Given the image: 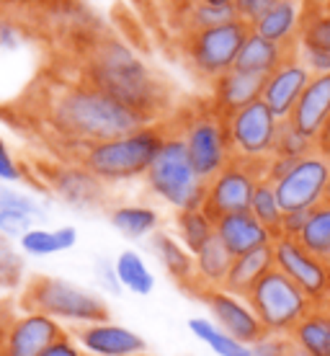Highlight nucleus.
I'll use <instances>...</instances> for the list:
<instances>
[{
    "label": "nucleus",
    "mask_w": 330,
    "mask_h": 356,
    "mask_svg": "<svg viewBox=\"0 0 330 356\" xmlns=\"http://www.w3.org/2000/svg\"><path fill=\"white\" fill-rule=\"evenodd\" d=\"M42 111L49 129L81 150L88 145L137 132L147 124H158L81 78L54 83L44 93Z\"/></svg>",
    "instance_id": "1"
},
{
    "label": "nucleus",
    "mask_w": 330,
    "mask_h": 356,
    "mask_svg": "<svg viewBox=\"0 0 330 356\" xmlns=\"http://www.w3.org/2000/svg\"><path fill=\"white\" fill-rule=\"evenodd\" d=\"M75 49L81 81L145 114L150 122H160L168 111V88L122 39L96 31L81 39Z\"/></svg>",
    "instance_id": "2"
},
{
    "label": "nucleus",
    "mask_w": 330,
    "mask_h": 356,
    "mask_svg": "<svg viewBox=\"0 0 330 356\" xmlns=\"http://www.w3.org/2000/svg\"><path fill=\"white\" fill-rule=\"evenodd\" d=\"M165 137H168L165 122L147 124L137 132L83 147L78 152V163L96 178H101L104 184H122V181H132L140 176L145 178L158 150L165 143Z\"/></svg>",
    "instance_id": "3"
},
{
    "label": "nucleus",
    "mask_w": 330,
    "mask_h": 356,
    "mask_svg": "<svg viewBox=\"0 0 330 356\" xmlns=\"http://www.w3.org/2000/svg\"><path fill=\"white\" fill-rule=\"evenodd\" d=\"M145 186L150 188L152 196L170 204L176 212L204 207L206 181L197 173L186 145L170 124L165 143L155 155L150 170L145 173Z\"/></svg>",
    "instance_id": "4"
},
{
    "label": "nucleus",
    "mask_w": 330,
    "mask_h": 356,
    "mask_svg": "<svg viewBox=\"0 0 330 356\" xmlns=\"http://www.w3.org/2000/svg\"><path fill=\"white\" fill-rule=\"evenodd\" d=\"M21 307L44 312L63 325L67 323L78 328L108 321V307L99 294L63 276H34L21 294Z\"/></svg>",
    "instance_id": "5"
},
{
    "label": "nucleus",
    "mask_w": 330,
    "mask_h": 356,
    "mask_svg": "<svg viewBox=\"0 0 330 356\" xmlns=\"http://www.w3.org/2000/svg\"><path fill=\"white\" fill-rule=\"evenodd\" d=\"M170 127L183 140L188 158L204 181H212L220 170L235 161L230 147V134H227V116L220 114L209 101L186 108L179 116V122Z\"/></svg>",
    "instance_id": "6"
},
{
    "label": "nucleus",
    "mask_w": 330,
    "mask_h": 356,
    "mask_svg": "<svg viewBox=\"0 0 330 356\" xmlns=\"http://www.w3.org/2000/svg\"><path fill=\"white\" fill-rule=\"evenodd\" d=\"M250 31H253V26L248 21L235 18L222 26L183 34L181 36V52H183V60L197 78L215 83L224 72L235 70L238 54H240Z\"/></svg>",
    "instance_id": "7"
},
{
    "label": "nucleus",
    "mask_w": 330,
    "mask_h": 356,
    "mask_svg": "<svg viewBox=\"0 0 330 356\" xmlns=\"http://www.w3.org/2000/svg\"><path fill=\"white\" fill-rule=\"evenodd\" d=\"M248 302L263 323L268 336H289L307 312L313 310L310 297L279 268H271L248 292Z\"/></svg>",
    "instance_id": "8"
},
{
    "label": "nucleus",
    "mask_w": 330,
    "mask_h": 356,
    "mask_svg": "<svg viewBox=\"0 0 330 356\" xmlns=\"http://www.w3.org/2000/svg\"><path fill=\"white\" fill-rule=\"evenodd\" d=\"M279 119L263 101H256L250 106L227 116V134L235 161L245 163H266L277 150Z\"/></svg>",
    "instance_id": "9"
},
{
    "label": "nucleus",
    "mask_w": 330,
    "mask_h": 356,
    "mask_svg": "<svg viewBox=\"0 0 330 356\" xmlns=\"http://www.w3.org/2000/svg\"><path fill=\"white\" fill-rule=\"evenodd\" d=\"M263 178H266V163L232 161L212 181H206L204 209L215 220H220L224 214L250 212L256 186Z\"/></svg>",
    "instance_id": "10"
},
{
    "label": "nucleus",
    "mask_w": 330,
    "mask_h": 356,
    "mask_svg": "<svg viewBox=\"0 0 330 356\" xmlns=\"http://www.w3.org/2000/svg\"><path fill=\"white\" fill-rule=\"evenodd\" d=\"M274 186L284 212H313L328 199L330 191V163L325 152L317 150L302 158Z\"/></svg>",
    "instance_id": "11"
},
{
    "label": "nucleus",
    "mask_w": 330,
    "mask_h": 356,
    "mask_svg": "<svg viewBox=\"0 0 330 356\" xmlns=\"http://www.w3.org/2000/svg\"><path fill=\"white\" fill-rule=\"evenodd\" d=\"M274 264L310 297L313 305L330 302V264L313 256L299 241H274Z\"/></svg>",
    "instance_id": "12"
},
{
    "label": "nucleus",
    "mask_w": 330,
    "mask_h": 356,
    "mask_svg": "<svg viewBox=\"0 0 330 356\" xmlns=\"http://www.w3.org/2000/svg\"><path fill=\"white\" fill-rule=\"evenodd\" d=\"M199 294L212 312V321L222 330H227L232 339H238L245 346H253L268 336L263 323L258 321V315L253 310V305L248 302V297L232 294L227 289H204Z\"/></svg>",
    "instance_id": "13"
},
{
    "label": "nucleus",
    "mask_w": 330,
    "mask_h": 356,
    "mask_svg": "<svg viewBox=\"0 0 330 356\" xmlns=\"http://www.w3.org/2000/svg\"><path fill=\"white\" fill-rule=\"evenodd\" d=\"M63 336H67L63 323L44 312L21 310L8 333L0 339V356H42Z\"/></svg>",
    "instance_id": "14"
},
{
    "label": "nucleus",
    "mask_w": 330,
    "mask_h": 356,
    "mask_svg": "<svg viewBox=\"0 0 330 356\" xmlns=\"http://www.w3.org/2000/svg\"><path fill=\"white\" fill-rule=\"evenodd\" d=\"M75 341L85 356H142L147 348L145 339L137 330L114 321L83 325L75 333Z\"/></svg>",
    "instance_id": "15"
},
{
    "label": "nucleus",
    "mask_w": 330,
    "mask_h": 356,
    "mask_svg": "<svg viewBox=\"0 0 330 356\" xmlns=\"http://www.w3.org/2000/svg\"><path fill=\"white\" fill-rule=\"evenodd\" d=\"M313 81V72L302 65V60L297 57V52L286 60L277 72H271L266 78V86H263V96L261 101L266 104L274 114L286 122L292 111H295L297 101L304 93V88Z\"/></svg>",
    "instance_id": "16"
},
{
    "label": "nucleus",
    "mask_w": 330,
    "mask_h": 356,
    "mask_svg": "<svg viewBox=\"0 0 330 356\" xmlns=\"http://www.w3.org/2000/svg\"><path fill=\"white\" fill-rule=\"evenodd\" d=\"M47 186L52 188L54 196H60L63 202L78 207V209H93L104 204L106 191L104 181L96 178L88 168H83L81 163L75 165H54L47 176Z\"/></svg>",
    "instance_id": "17"
},
{
    "label": "nucleus",
    "mask_w": 330,
    "mask_h": 356,
    "mask_svg": "<svg viewBox=\"0 0 330 356\" xmlns=\"http://www.w3.org/2000/svg\"><path fill=\"white\" fill-rule=\"evenodd\" d=\"M310 10H313L310 0H279L274 8L253 24V31L277 42V44L295 49L299 36H302L304 21L310 16Z\"/></svg>",
    "instance_id": "18"
},
{
    "label": "nucleus",
    "mask_w": 330,
    "mask_h": 356,
    "mask_svg": "<svg viewBox=\"0 0 330 356\" xmlns=\"http://www.w3.org/2000/svg\"><path fill=\"white\" fill-rule=\"evenodd\" d=\"M217 241L230 250L232 259H238V256H245V253L258 250L263 245H274L277 238L250 212H235L217 220Z\"/></svg>",
    "instance_id": "19"
},
{
    "label": "nucleus",
    "mask_w": 330,
    "mask_h": 356,
    "mask_svg": "<svg viewBox=\"0 0 330 356\" xmlns=\"http://www.w3.org/2000/svg\"><path fill=\"white\" fill-rule=\"evenodd\" d=\"M286 122L320 143L322 132L330 122V75H313V81L304 88Z\"/></svg>",
    "instance_id": "20"
},
{
    "label": "nucleus",
    "mask_w": 330,
    "mask_h": 356,
    "mask_svg": "<svg viewBox=\"0 0 330 356\" xmlns=\"http://www.w3.org/2000/svg\"><path fill=\"white\" fill-rule=\"evenodd\" d=\"M263 86H266V78H261V75H250V72H242V70H230V72H224L222 78H217V81L212 83L209 104H212L222 116H230V114H235V111H240V108L261 101Z\"/></svg>",
    "instance_id": "21"
},
{
    "label": "nucleus",
    "mask_w": 330,
    "mask_h": 356,
    "mask_svg": "<svg viewBox=\"0 0 330 356\" xmlns=\"http://www.w3.org/2000/svg\"><path fill=\"white\" fill-rule=\"evenodd\" d=\"M295 52H297V47L295 49H292V47H281V44H277V42L266 39V36L250 31V36L245 39L240 54H238L235 70L268 78L271 72H277Z\"/></svg>",
    "instance_id": "22"
},
{
    "label": "nucleus",
    "mask_w": 330,
    "mask_h": 356,
    "mask_svg": "<svg viewBox=\"0 0 330 356\" xmlns=\"http://www.w3.org/2000/svg\"><path fill=\"white\" fill-rule=\"evenodd\" d=\"M286 341L310 356H330V302L313 305V310L297 323Z\"/></svg>",
    "instance_id": "23"
},
{
    "label": "nucleus",
    "mask_w": 330,
    "mask_h": 356,
    "mask_svg": "<svg viewBox=\"0 0 330 356\" xmlns=\"http://www.w3.org/2000/svg\"><path fill=\"white\" fill-rule=\"evenodd\" d=\"M271 268H277V264H274V245H263V248L250 250L245 256H238V259H232L224 289L232 294H240V297H248L250 289L258 284Z\"/></svg>",
    "instance_id": "24"
},
{
    "label": "nucleus",
    "mask_w": 330,
    "mask_h": 356,
    "mask_svg": "<svg viewBox=\"0 0 330 356\" xmlns=\"http://www.w3.org/2000/svg\"><path fill=\"white\" fill-rule=\"evenodd\" d=\"M155 256L163 264V268L168 271L170 279H176L181 286L186 289H197V264H194V253L183 245L181 241H176L173 235L158 232L155 241H152Z\"/></svg>",
    "instance_id": "25"
},
{
    "label": "nucleus",
    "mask_w": 330,
    "mask_h": 356,
    "mask_svg": "<svg viewBox=\"0 0 330 356\" xmlns=\"http://www.w3.org/2000/svg\"><path fill=\"white\" fill-rule=\"evenodd\" d=\"M194 264H197V289L194 292L224 289V282H227V274H230L232 266V256L217 238L206 243L199 253H194Z\"/></svg>",
    "instance_id": "26"
},
{
    "label": "nucleus",
    "mask_w": 330,
    "mask_h": 356,
    "mask_svg": "<svg viewBox=\"0 0 330 356\" xmlns=\"http://www.w3.org/2000/svg\"><path fill=\"white\" fill-rule=\"evenodd\" d=\"M108 222L119 235H124L126 241H142L158 230L160 214L147 204H122L111 209Z\"/></svg>",
    "instance_id": "27"
},
{
    "label": "nucleus",
    "mask_w": 330,
    "mask_h": 356,
    "mask_svg": "<svg viewBox=\"0 0 330 356\" xmlns=\"http://www.w3.org/2000/svg\"><path fill=\"white\" fill-rule=\"evenodd\" d=\"M176 18L181 24V31L191 34V31H204V29L230 24V21L240 16H238L235 6H212V3H204V0H188L186 6L176 13Z\"/></svg>",
    "instance_id": "28"
},
{
    "label": "nucleus",
    "mask_w": 330,
    "mask_h": 356,
    "mask_svg": "<svg viewBox=\"0 0 330 356\" xmlns=\"http://www.w3.org/2000/svg\"><path fill=\"white\" fill-rule=\"evenodd\" d=\"M176 232H179V241L191 253H199L206 243L217 238V220L204 207L183 209V212H176Z\"/></svg>",
    "instance_id": "29"
},
{
    "label": "nucleus",
    "mask_w": 330,
    "mask_h": 356,
    "mask_svg": "<svg viewBox=\"0 0 330 356\" xmlns=\"http://www.w3.org/2000/svg\"><path fill=\"white\" fill-rule=\"evenodd\" d=\"M114 268L122 289L137 294V297L152 294V289H155V274L147 268L145 259L137 250H122L114 259Z\"/></svg>",
    "instance_id": "30"
},
{
    "label": "nucleus",
    "mask_w": 330,
    "mask_h": 356,
    "mask_svg": "<svg viewBox=\"0 0 330 356\" xmlns=\"http://www.w3.org/2000/svg\"><path fill=\"white\" fill-rule=\"evenodd\" d=\"M188 330L217 356H248L250 351V346L240 343L238 339H232L230 333L220 328L212 318H191L188 321Z\"/></svg>",
    "instance_id": "31"
},
{
    "label": "nucleus",
    "mask_w": 330,
    "mask_h": 356,
    "mask_svg": "<svg viewBox=\"0 0 330 356\" xmlns=\"http://www.w3.org/2000/svg\"><path fill=\"white\" fill-rule=\"evenodd\" d=\"M250 214L258 220L263 227L274 232V238H281V222H284V207L279 202L277 186L271 181H261L256 186V194H253V202H250Z\"/></svg>",
    "instance_id": "32"
},
{
    "label": "nucleus",
    "mask_w": 330,
    "mask_h": 356,
    "mask_svg": "<svg viewBox=\"0 0 330 356\" xmlns=\"http://www.w3.org/2000/svg\"><path fill=\"white\" fill-rule=\"evenodd\" d=\"M299 243L310 250L313 256L330 264V202L325 199L320 207H315L310 212L307 227L299 235Z\"/></svg>",
    "instance_id": "33"
},
{
    "label": "nucleus",
    "mask_w": 330,
    "mask_h": 356,
    "mask_svg": "<svg viewBox=\"0 0 330 356\" xmlns=\"http://www.w3.org/2000/svg\"><path fill=\"white\" fill-rule=\"evenodd\" d=\"M317 150H320V143H317V140L299 132L295 124L281 122L274 155H281V158H289V161H302V158H307V155H313V152H317Z\"/></svg>",
    "instance_id": "34"
},
{
    "label": "nucleus",
    "mask_w": 330,
    "mask_h": 356,
    "mask_svg": "<svg viewBox=\"0 0 330 356\" xmlns=\"http://www.w3.org/2000/svg\"><path fill=\"white\" fill-rule=\"evenodd\" d=\"M21 245V253L24 256H31V259H49V256H57V253H65L63 241L57 230H47V227H31V230L18 241Z\"/></svg>",
    "instance_id": "35"
},
{
    "label": "nucleus",
    "mask_w": 330,
    "mask_h": 356,
    "mask_svg": "<svg viewBox=\"0 0 330 356\" xmlns=\"http://www.w3.org/2000/svg\"><path fill=\"white\" fill-rule=\"evenodd\" d=\"M24 279V259L8 238L0 235V289H18Z\"/></svg>",
    "instance_id": "36"
},
{
    "label": "nucleus",
    "mask_w": 330,
    "mask_h": 356,
    "mask_svg": "<svg viewBox=\"0 0 330 356\" xmlns=\"http://www.w3.org/2000/svg\"><path fill=\"white\" fill-rule=\"evenodd\" d=\"M299 42H302V44L320 47V49L330 52V10H325V8L310 10V16L304 21Z\"/></svg>",
    "instance_id": "37"
},
{
    "label": "nucleus",
    "mask_w": 330,
    "mask_h": 356,
    "mask_svg": "<svg viewBox=\"0 0 330 356\" xmlns=\"http://www.w3.org/2000/svg\"><path fill=\"white\" fill-rule=\"evenodd\" d=\"M34 214L24 212V209H3L0 212V235L8 241H21L34 225Z\"/></svg>",
    "instance_id": "38"
},
{
    "label": "nucleus",
    "mask_w": 330,
    "mask_h": 356,
    "mask_svg": "<svg viewBox=\"0 0 330 356\" xmlns=\"http://www.w3.org/2000/svg\"><path fill=\"white\" fill-rule=\"evenodd\" d=\"M297 57L313 75H330V52H325L320 47L297 42Z\"/></svg>",
    "instance_id": "39"
},
{
    "label": "nucleus",
    "mask_w": 330,
    "mask_h": 356,
    "mask_svg": "<svg viewBox=\"0 0 330 356\" xmlns=\"http://www.w3.org/2000/svg\"><path fill=\"white\" fill-rule=\"evenodd\" d=\"M3 209H24V212L34 214V217H42V207L36 204L34 199L28 194H21L16 188L6 186V184H0V212Z\"/></svg>",
    "instance_id": "40"
},
{
    "label": "nucleus",
    "mask_w": 330,
    "mask_h": 356,
    "mask_svg": "<svg viewBox=\"0 0 330 356\" xmlns=\"http://www.w3.org/2000/svg\"><path fill=\"white\" fill-rule=\"evenodd\" d=\"M279 0H235L232 6H235V10H238V16L242 18V21H248L250 26L258 21L263 13H268V10L277 6Z\"/></svg>",
    "instance_id": "41"
},
{
    "label": "nucleus",
    "mask_w": 330,
    "mask_h": 356,
    "mask_svg": "<svg viewBox=\"0 0 330 356\" xmlns=\"http://www.w3.org/2000/svg\"><path fill=\"white\" fill-rule=\"evenodd\" d=\"M21 178H24L21 163L13 158V152L8 150V145L3 143V137H0V184H13V181H21Z\"/></svg>",
    "instance_id": "42"
},
{
    "label": "nucleus",
    "mask_w": 330,
    "mask_h": 356,
    "mask_svg": "<svg viewBox=\"0 0 330 356\" xmlns=\"http://www.w3.org/2000/svg\"><path fill=\"white\" fill-rule=\"evenodd\" d=\"M286 351H289V341L284 336H266L250 346L248 356H286Z\"/></svg>",
    "instance_id": "43"
},
{
    "label": "nucleus",
    "mask_w": 330,
    "mask_h": 356,
    "mask_svg": "<svg viewBox=\"0 0 330 356\" xmlns=\"http://www.w3.org/2000/svg\"><path fill=\"white\" fill-rule=\"evenodd\" d=\"M307 220H310V212H284V222H281V238H292V241H299V235L307 227Z\"/></svg>",
    "instance_id": "44"
},
{
    "label": "nucleus",
    "mask_w": 330,
    "mask_h": 356,
    "mask_svg": "<svg viewBox=\"0 0 330 356\" xmlns=\"http://www.w3.org/2000/svg\"><path fill=\"white\" fill-rule=\"evenodd\" d=\"M96 279H99V284L111 294H119L122 292V284H119V279H116V268L114 264H108V261H99L96 264Z\"/></svg>",
    "instance_id": "45"
},
{
    "label": "nucleus",
    "mask_w": 330,
    "mask_h": 356,
    "mask_svg": "<svg viewBox=\"0 0 330 356\" xmlns=\"http://www.w3.org/2000/svg\"><path fill=\"white\" fill-rule=\"evenodd\" d=\"M21 44V26L13 18H0V47L3 49H16Z\"/></svg>",
    "instance_id": "46"
},
{
    "label": "nucleus",
    "mask_w": 330,
    "mask_h": 356,
    "mask_svg": "<svg viewBox=\"0 0 330 356\" xmlns=\"http://www.w3.org/2000/svg\"><path fill=\"white\" fill-rule=\"evenodd\" d=\"M42 356H85V354H83V348L78 346L75 336H63L57 343H52V346L47 348Z\"/></svg>",
    "instance_id": "47"
},
{
    "label": "nucleus",
    "mask_w": 330,
    "mask_h": 356,
    "mask_svg": "<svg viewBox=\"0 0 330 356\" xmlns=\"http://www.w3.org/2000/svg\"><path fill=\"white\" fill-rule=\"evenodd\" d=\"M39 3H44V0H0V18H16Z\"/></svg>",
    "instance_id": "48"
},
{
    "label": "nucleus",
    "mask_w": 330,
    "mask_h": 356,
    "mask_svg": "<svg viewBox=\"0 0 330 356\" xmlns=\"http://www.w3.org/2000/svg\"><path fill=\"white\" fill-rule=\"evenodd\" d=\"M160 3H165V8H168L170 13H173V16H176V13H179V10L183 8V6H186L188 0H160Z\"/></svg>",
    "instance_id": "49"
},
{
    "label": "nucleus",
    "mask_w": 330,
    "mask_h": 356,
    "mask_svg": "<svg viewBox=\"0 0 330 356\" xmlns=\"http://www.w3.org/2000/svg\"><path fill=\"white\" fill-rule=\"evenodd\" d=\"M286 356H310L307 351H302V348H297V346H292L289 343V351H286Z\"/></svg>",
    "instance_id": "50"
},
{
    "label": "nucleus",
    "mask_w": 330,
    "mask_h": 356,
    "mask_svg": "<svg viewBox=\"0 0 330 356\" xmlns=\"http://www.w3.org/2000/svg\"><path fill=\"white\" fill-rule=\"evenodd\" d=\"M325 145H330V122H328V127H325L322 137H320V147H325Z\"/></svg>",
    "instance_id": "51"
},
{
    "label": "nucleus",
    "mask_w": 330,
    "mask_h": 356,
    "mask_svg": "<svg viewBox=\"0 0 330 356\" xmlns=\"http://www.w3.org/2000/svg\"><path fill=\"white\" fill-rule=\"evenodd\" d=\"M204 3H212V6H232L235 0H204Z\"/></svg>",
    "instance_id": "52"
},
{
    "label": "nucleus",
    "mask_w": 330,
    "mask_h": 356,
    "mask_svg": "<svg viewBox=\"0 0 330 356\" xmlns=\"http://www.w3.org/2000/svg\"><path fill=\"white\" fill-rule=\"evenodd\" d=\"M322 152H325V158H328V163H330V145H325V147H320Z\"/></svg>",
    "instance_id": "53"
},
{
    "label": "nucleus",
    "mask_w": 330,
    "mask_h": 356,
    "mask_svg": "<svg viewBox=\"0 0 330 356\" xmlns=\"http://www.w3.org/2000/svg\"><path fill=\"white\" fill-rule=\"evenodd\" d=\"M322 8H325V10H330V0H328V3H325V6H322Z\"/></svg>",
    "instance_id": "54"
},
{
    "label": "nucleus",
    "mask_w": 330,
    "mask_h": 356,
    "mask_svg": "<svg viewBox=\"0 0 330 356\" xmlns=\"http://www.w3.org/2000/svg\"><path fill=\"white\" fill-rule=\"evenodd\" d=\"M142 356H150V354H142Z\"/></svg>",
    "instance_id": "55"
}]
</instances>
